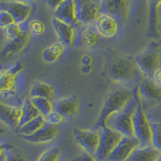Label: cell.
Returning <instances> with one entry per match:
<instances>
[{
    "instance_id": "4fadbf2b",
    "label": "cell",
    "mask_w": 161,
    "mask_h": 161,
    "mask_svg": "<svg viewBox=\"0 0 161 161\" xmlns=\"http://www.w3.org/2000/svg\"><path fill=\"white\" fill-rule=\"evenodd\" d=\"M148 4V24L147 35L150 38H157L159 36V11L161 0H147Z\"/></svg>"
},
{
    "instance_id": "8fae6325",
    "label": "cell",
    "mask_w": 161,
    "mask_h": 161,
    "mask_svg": "<svg viewBox=\"0 0 161 161\" xmlns=\"http://www.w3.org/2000/svg\"><path fill=\"white\" fill-rule=\"evenodd\" d=\"M73 135L77 143L91 156H94L98 147L100 134L98 130H85L76 128Z\"/></svg>"
},
{
    "instance_id": "5b68a950",
    "label": "cell",
    "mask_w": 161,
    "mask_h": 161,
    "mask_svg": "<svg viewBox=\"0 0 161 161\" xmlns=\"http://www.w3.org/2000/svg\"><path fill=\"white\" fill-rule=\"evenodd\" d=\"M161 44L153 41L135 57L136 65L147 77H152L154 73L159 68Z\"/></svg>"
},
{
    "instance_id": "f1b7e54d",
    "label": "cell",
    "mask_w": 161,
    "mask_h": 161,
    "mask_svg": "<svg viewBox=\"0 0 161 161\" xmlns=\"http://www.w3.org/2000/svg\"><path fill=\"white\" fill-rule=\"evenodd\" d=\"M31 100L40 114L44 118L47 117L53 111L54 106L51 103L50 99L44 97H31Z\"/></svg>"
},
{
    "instance_id": "ba28073f",
    "label": "cell",
    "mask_w": 161,
    "mask_h": 161,
    "mask_svg": "<svg viewBox=\"0 0 161 161\" xmlns=\"http://www.w3.org/2000/svg\"><path fill=\"white\" fill-rule=\"evenodd\" d=\"M130 0H101L100 14L107 15L115 19L118 22L125 24L128 19Z\"/></svg>"
},
{
    "instance_id": "cb8c5ba5",
    "label": "cell",
    "mask_w": 161,
    "mask_h": 161,
    "mask_svg": "<svg viewBox=\"0 0 161 161\" xmlns=\"http://www.w3.org/2000/svg\"><path fill=\"white\" fill-rule=\"evenodd\" d=\"M39 115H40V112L34 106L31 98L26 99L21 106V114H20L19 127L24 126V124L34 119L35 118L38 117Z\"/></svg>"
},
{
    "instance_id": "5bb4252c",
    "label": "cell",
    "mask_w": 161,
    "mask_h": 161,
    "mask_svg": "<svg viewBox=\"0 0 161 161\" xmlns=\"http://www.w3.org/2000/svg\"><path fill=\"white\" fill-rule=\"evenodd\" d=\"M57 136V128L56 126L46 122L45 124L38 130L28 136H22V139L32 143H45L51 142Z\"/></svg>"
},
{
    "instance_id": "7c38bea8",
    "label": "cell",
    "mask_w": 161,
    "mask_h": 161,
    "mask_svg": "<svg viewBox=\"0 0 161 161\" xmlns=\"http://www.w3.org/2000/svg\"><path fill=\"white\" fill-rule=\"evenodd\" d=\"M0 9L8 11L15 20V23L24 24L31 15L32 7L28 3L19 2L18 0H15L1 3Z\"/></svg>"
},
{
    "instance_id": "d6a6232c",
    "label": "cell",
    "mask_w": 161,
    "mask_h": 161,
    "mask_svg": "<svg viewBox=\"0 0 161 161\" xmlns=\"http://www.w3.org/2000/svg\"><path fill=\"white\" fill-rule=\"evenodd\" d=\"M28 29H29V32L32 33L34 35H41L45 30V26L43 22L35 19L31 21L28 24Z\"/></svg>"
},
{
    "instance_id": "9a60e30c",
    "label": "cell",
    "mask_w": 161,
    "mask_h": 161,
    "mask_svg": "<svg viewBox=\"0 0 161 161\" xmlns=\"http://www.w3.org/2000/svg\"><path fill=\"white\" fill-rule=\"evenodd\" d=\"M54 17L73 26L77 25L75 0H64L54 10Z\"/></svg>"
},
{
    "instance_id": "ee69618b",
    "label": "cell",
    "mask_w": 161,
    "mask_h": 161,
    "mask_svg": "<svg viewBox=\"0 0 161 161\" xmlns=\"http://www.w3.org/2000/svg\"><path fill=\"white\" fill-rule=\"evenodd\" d=\"M72 161H76V160H75V159H74V160H72Z\"/></svg>"
},
{
    "instance_id": "4dcf8cb0",
    "label": "cell",
    "mask_w": 161,
    "mask_h": 161,
    "mask_svg": "<svg viewBox=\"0 0 161 161\" xmlns=\"http://www.w3.org/2000/svg\"><path fill=\"white\" fill-rule=\"evenodd\" d=\"M152 145L161 153V123H152Z\"/></svg>"
},
{
    "instance_id": "9c48e42d",
    "label": "cell",
    "mask_w": 161,
    "mask_h": 161,
    "mask_svg": "<svg viewBox=\"0 0 161 161\" xmlns=\"http://www.w3.org/2000/svg\"><path fill=\"white\" fill-rule=\"evenodd\" d=\"M78 23L89 25L96 22L100 15L99 5L93 0H75Z\"/></svg>"
},
{
    "instance_id": "ffe728a7",
    "label": "cell",
    "mask_w": 161,
    "mask_h": 161,
    "mask_svg": "<svg viewBox=\"0 0 161 161\" xmlns=\"http://www.w3.org/2000/svg\"><path fill=\"white\" fill-rule=\"evenodd\" d=\"M78 108L79 102L76 96L63 97L54 104L56 111L60 113L63 117H72L77 113Z\"/></svg>"
},
{
    "instance_id": "6da1fadb",
    "label": "cell",
    "mask_w": 161,
    "mask_h": 161,
    "mask_svg": "<svg viewBox=\"0 0 161 161\" xmlns=\"http://www.w3.org/2000/svg\"><path fill=\"white\" fill-rule=\"evenodd\" d=\"M132 97L133 92L125 89H115L110 91L105 97L98 119L95 123V128L98 130L106 126L109 118L122 110Z\"/></svg>"
},
{
    "instance_id": "d4e9b609",
    "label": "cell",
    "mask_w": 161,
    "mask_h": 161,
    "mask_svg": "<svg viewBox=\"0 0 161 161\" xmlns=\"http://www.w3.org/2000/svg\"><path fill=\"white\" fill-rule=\"evenodd\" d=\"M64 44L62 42H56L43 51L42 57L47 63L57 61L64 51Z\"/></svg>"
},
{
    "instance_id": "44dd1931",
    "label": "cell",
    "mask_w": 161,
    "mask_h": 161,
    "mask_svg": "<svg viewBox=\"0 0 161 161\" xmlns=\"http://www.w3.org/2000/svg\"><path fill=\"white\" fill-rule=\"evenodd\" d=\"M160 155V152L152 145L143 147H139L134 151L126 161H156Z\"/></svg>"
},
{
    "instance_id": "603a6c76",
    "label": "cell",
    "mask_w": 161,
    "mask_h": 161,
    "mask_svg": "<svg viewBox=\"0 0 161 161\" xmlns=\"http://www.w3.org/2000/svg\"><path fill=\"white\" fill-rule=\"evenodd\" d=\"M28 39H29V31H26L19 38L8 40V42L6 43L2 50V55L8 57L20 52L25 47L26 44H28Z\"/></svg>"
},
{
    "instance_id": "7bdbcfd3",
    "label": "cell",
    "mask_w": 161,
    "mask_h": 161,
    "mask_svg": "<svg viewBox=\"0 0 161 161\" xmlns=\"http://www.w3.org/2000/svg\"><path fill=\"white\" fill-rule=\"evenodd\" d=\"M156 161H161V155H160V156H159V157L158 158L157 160H156Z\"/></svg>"
},
{
    "instance_id": "1f68e13d",
    "label": "cell",
    "mask_w": 161,
    "mask_h": 161,
    "mask_svg": "<svg viewBox=\"0 0 161 161\" xmlns=\"http://www.w3.org/2000/svg\"><path fill=\"white\" fill-rule=\"evenodd\" d=\"M60 152L57 147H52V148L46 150L41 156L39 157L37 161H59Z\"/></svg>"
},
{
    "instance_id": "d590c367",
    "label": "cell",
    "mask_w": 161,
    "mask_h": 161,
    "mask_svg": "<svg viewBox=\"0 0 161 161\" xmlns=\"http://www.w3.org/2000/svg\"><path fill=\"white\" fill-rule=\"evenodd\" d=\"M76 161H100L97 160V159L93 157V156L90 155L88 153H84L82 154L81 156H80L79 157H77V159H75Z\"/></svg>"
},
{
    "instance_id": "d6986e66",
    "label": "cell",
    "mask_w": 161,
    "mask_h": 161,
    "mask_svg": "<svg viewBox=\"0 0 161 161\" xmlns=\"http://www.w3.org/2000/svg\"><path fill=\"white\" fill-rule=\"evenodd\" d=\"M101 41V37L96 29L87 27L83 28L78 32L74 38L76 45L81 47H93L98 44Z\"/></svg>"
},
{
    "instance_id": "83f0119b",
    "label": "cell",
    "mask_w": 161,
    "mask_h": 161,
    "mask_svg": "<svg viewBox=\"0 0 161 161\" xmlns=\"http://www.w3.org/2000/svg\"><path fill=\"white\" fill-rule=\"evenodd\" d=\"M28 26L25 25V23L24 24H16L14 23L11 25L8 26L3 29L4 36L8 40H15V39L20 37L23 34L28 31Z\"/></svg>"
},
{
    "instance_id": "b9f144b4",
    "label": "cell",
    "mask_w": 161,
    "mask_h": 161,
    "mask_svg": "<svg viewBox=\"0 0 161 161\" xmlns=\"http://www.w3.org/2000/svg\"><path fill=\"white\" fill-rule=\"evenodd\" d=\"M19 2H24V3H30L31 2L34 1V0H18Z\"/></svg>"
},
{
    "instance_id": "8992f818",
    "label": "cell",
    "mask_w": 161,
    "mask_h": 161,
    "mask_svg": "<svg viewBox=\"0 0 161 161\" xmlns=\"http://www.w3.org/2000/svg\"><path fill=\"white\" fill-rule=\"evenodd\" d=\"M98 130L100 134L98 147L93 157L97 160L107 161L110 155L123 136L108 126H103L98 129Z\"/></svg>"
},
{
    "instance_id": "7a4b0ae2",
    "label": "cell",
    "mask_w": 161,
    "mask_h": 161,
    "mask_svg": "<svg viewBox=\"0 0 161 161\" xmlns=\"http://www.w3.org/2000/svg\"><path fill=\"white\" fill-rule=\"evenodd\" d=\"M134 97L136 98L137 106L132 118L134 136L139 139L140 147L152 145V123H150L138 88L134 90Z\"/></svg>"
},
{
    "instance_id": "277c9868",
    "label": "cell",
    "mask_w": 161,
    "mask_h": 161,
    "mask_svg": "<svg viewBox=\"0 0 161 161\" xmlns=\"http://www.w3.org/2000/svg\"><path fill=\"white\" fill-rule=\"evenodd\" d=\"M24 69L22 62H17L8 68H0V97H15L19 89V73Z\"/></svg>"
},
{
    "instance_id": "30bf717a",
    "label": "cell",
    "mask_w": 161,
    "mask_h": 161,
    "mask_svg": "<svg viewBox=\"0 0 161 161\" xmlns=\"http://www.w3.org/2000/svg\"><path fill=\"white\" fill-rule=\"evenodd\" d=\"M139 147L140 143L135 136H122L107 161H126L134 151Z\"/></svg>"
},
{
    "instance_id": "60d3db41",
    "label": "cell",
    "mask_w": 161,
    "mask_h": 161,
    "mask_svg": "<svg viewBox=\"0 0 161 161\" xmlns=\"http://www.w3.org/2000/svg\"><path fill=\"white\" fill-rule=\"evenodd\" d=\"M92 65L90 64V65H82L81 66V69H80V70H81V72H82L83 73H85V74H89V73H91L92 71Z\"/></svg>"
},
{
    "instance_id": "e0dca14e",
    "label": "cell",
    "mask_w": 161,
    "mask_h": 161,
    "mask_svg": "<svg viewBox=\"0 0 161 161\" xmlns=\"http://www.w3.org/2000/svg\"><path fill=\"white\" fill-rule=\"evenodd\" d=\"M52 24L60 42L68 46L73 44L75 38L74 26L61 21L55 17H53L52 19Z\"/></svg>"
},
{
    "instance_id": "8d00e7d4",
    "label": "cell",
    "mask_w": 161,
    "mask_h": 161,
    "mask_svg": "<svg viewBox=\"0 0 161 161\" xmlns=\"http://www.w3.org/2000/svg\"><path fill=\"white\" fill-rule=\"evenodd\" d=\"M64 1V0H45L47 5L53 10H55L56 8H57L59 5H60V4L62 3Z\"/></svg>"
},
{
    "instance_id": "f546056e",
    "label": "cell",
    "mask_w": 161,
    "mask_h": 161,
    "mask_svg": "<svg viewBox=\"0 0 161 161\" xmlns=\"http://www.w3.org/2000/svg\"><path fill=\"white\" fill-rule=\"evenodd\" d=\"M3 161H27V158L22 151L11 146L5 151Z\"/></svg>"
},
{
    "instance_id": "4316f807",
    "label": "cell",
    "mask_w": 161,
    "mask_h": 161,
    "mask_svg": "<svg viewBox=\"0 0 161 161\" xmlns=\"http://www.w3.org/2000/svg\"><path fill=\"white\" fill-rule=\"evenodd\" d=\"M53 94V89L50 85L42 81H37L33 85L30 90L31 97H44L50 99Z\"/></svg>"
},
{
    "instance_id": "ac0fdd59",
    "label": "cell",
    "mask_w": 161,
    "mask_h": 161,
    "mask_svg": "<svg viewBox=\"0 0 161 161\" xmlns=\"http://www.w3.org/2000/svg\"><path fill=\"white\" fill-rule=\"evenodd\" d=\"M95 23L96 30L100 36L110 38L117 34L119 22L112 16L100 14Z\"/></svg>"
},
{
    "instance_id": "f6af8a7d",
    "label": "cell",
    "mask_w": 161,
    "mask_h": 161,
    "mask_svg": "<svg viewBox=\"0 0 161 161\" xmlns=\"http://www.w3.org/2000/svg\"><path fill=\"white\" fill-rule=\"evenodd\" d=\"M59 161H63V160H59Z\"/></svg>"
},
{
    "instance_id": "74e56055",
    "label": "cell",
    "mask_w": 161,
    "mask_h": 161,
    "mask_svg": "<svg viewBox=\"0 0 161 161\" xmlns=\"http://www.w3.org/2000/svg\"><path fill=\"white\" fill-rule=\"evenodd\" d=\"M154 82L158 86H161V67L158 68L153 74Z\"/></svg>"
},
{
    "instance_id": "ab89813d",
    "label": "cell",
    "mask_w": 161,
    "mask_h": 161,
    "mask_svg": "<svg viewBox=\"0 0 161 161\" xmlns=\"http://www.w3.org/2000/svg\"><path fill=\"white\" fill-rule=\"evenodd\" d=\"M92 61H93V60H92V57L90 55L83 56L81 60H80L82 65H90L92 64Z\"/></svg>"
},
{
    "instance_id": "e575fe53",
    "label": "cell",
    "mask_w": 161,
    "mask_h": 161,
    "mask_svg": "<svg viewBox=\"0 0 161 161\" xmlns=\"http://www.w3.org/2000/svg\"><path fill=\"white\" fill-rule=\"evenodd\" d=\"M63 118L64 117H63L60 113H58V112L56 111V110H53L51 114H49L45 118V119L47 123L56 126V125L57 124H60V123L62 122Z\"/></svg>"
},
{
    "instance_id": "f35d334b",
    "label": "cell",
    "mask_w": 161,
    "mask_h": 161,
    "mask_svg": "<svg viewBox=\"0 0 161 161\" xmlns=\"http://www.w3.org/2000/svg\"><path fill=\"white\" fill-rule=\"evenodd\" d=\"M11 145L10 144H3V143H0V161L4 160V153L5 151L8 148H9Z\"/></svg>"
},
{
    "instance_id": "3957f363",
    "label": "cell",
    "mask_w": 161,
    "mask_h": 161,
    "mask_svg": "<svg viewBox=\"0 0 161 161\" xmlns=\"http://www.w3.org/2000/svg\"><path fill=\"white\" fill-rule=\"evenodd\" d=\"M137 103L133 94V97L130 99V101L122 110L116 112L109 118L106 122V126L120 133L123 136L133 137L134 130L132 118Z\"/></svg>"
},
{
    "instance_id": "7402d4cb",
    "label": "cell",
    "mask_w": 161,
    "mask_h": 161,
    "mask_svg": "<svg viewBox=\"0 0 161 161\" xmlns=\"http://www.w3.org/2000/svg\"><path fill=\"white\" fill-rule=\"evenodd\" d=\"M142 98L149 101H159L161 99V89L152 80H144L138 87Z\"/></svg>"
},
{
    "instance_id": "52a82bcc",
    "label": "cell",
    "mask_w": 161,
    "mask_h": 161,
    "mask_svg": "<svg viewBox=\"0 0 161 161\" xmlns=\"http://www.w3.org/2000/svg\"><path fill=\"white\" fill-rule=\"evenodd\" d=\"M136 73L135 60L130 57H119L111 64L109 69L110 78L116 82H126L133 79Z\"/></svg>"
},
{
    "instance_id": "484cf974",
    "label": "cell",
    "mask_w": 161,
    "mask_h": 161,
    "mask_svg": "<svg viewBox=\"0 0 161 161\" xmlns=\"http://www.w3.org/2000/svg\"><path fill=\"white\" fill-rule=\"evenodd\" d=\"M46 123V119L41 114L17 129L20 136H28L38 130Z\"/></svg>"
},
{
    "instance_id": "2e32d148",
    "label": "cell",
    "mask_w": 161,
    "mask_h": 161,
    "mask_svg": "<svg viewBox=\"0 0 161 161\" xmlns=\"http://www.w3.org/2000/svg\"><path fill=\"white\" fill-rule=\"evenodd\" d=\"M21 107L11 106L0 102V120L11 128H18L19 124Z\"/></svg>"
},
{
    "instance_id": "836d02e7",
    "label": "cell",
    "mask_w": 161,
    "mask_h": 161,
    "mask_svg": "<svg viewBox=\"0 0 161 161\" xmlns=\"http://www.w3.org/2000/svg\"><path fill=\"white\" fill-rule=\"evenodd\" d=\"M15 23V20L8 11L0 9V28H6Z\"/></svg>"
}]
</instances>
